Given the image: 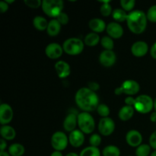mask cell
Returning a JSON list of instances; mask_svg holds the SVG:
<instances>
[{
    "label": "cell",
    "mask_w": 156,
    "mask_h": 156,
    "mask_svg": "<svg viewBox=\"0 0 156 156\" xmlns=\"http://www.w3.org/2000/svg\"><path fill=\"white\" fill-rule=\"evenodd\" d=\"M76 105L83 112H91L97 110L99 98L94 91L88 88H82L77 91L75 97Z\"/></svg>",
    "instance_id": "1"
},
{
    "label": "cell",
    "mask_w": 156,
    "mask_h": 156,
    "mask_svg": "<svg viewBox=\"0 0 156 156\" xmlns=\"http://www.w3.org/2000/svg\"><path fill=\"white\" fill-rule=\"evenodd\" d=\"M147 16L141 10H135L128 14L126 24L129 30L134 34H141L147 26Z\"/></svg>",
    "instance_id": "2"
},
{
    "label": "cell",
    "mask_w": 156,
    "mask_h": 156,
    "mask_svg": "<svg viewBox=\"0 0 156 156\" xmlns=\"http://www.w3.org/2000/svg\"><path fill=\"white\" fill-rule=\"evenodd\" d=\"M64 3L62 0H44L42 2L43 11L47 15L56 18L62 12Z\"/></svg>",
    "instance_id": "3"
},
{
    "label": "cell",
    "mask_w": 156,
    "mask_h": 156,
    "mask_svg": "<svg viewBox=\"0 0 156 156\" xmlns=\"http://www.w3.org/2000/svg\"><path fill=\"white\" fill-rule=\"evenodd\" d=\"M84 44L85 43L82 40L76 37L69 38L64 41L62 44V48L65 53L71 56L79 55L83 51Z\"/></svg>",
    "instance_id": "4"
},
{
    "label": "cell",
    "mask_w": 156,
    "mask_h": 156,
    "mask_svg": "<svg viewBox=\"0 0 156 156\" xmlns=\"http://www.w3.org/2000/svg\"><path fill=\"white\" fill-rule=\"evenodd\" d=\"M78 126L83 133L89 134L94 131L95 122L89 113L82 112L78 115Z\"/></svg>",
    "instance_id": "5"
},
{
    "label": "cell",
    "mask_w": 156,
    "mask_h": 156,
    "mask_svg": "<svg viewBox=\"0 0 156 156\" xmlns=\"http://www.w3.org/2000/svg\"><path fill=\"white\" fill-rule=\"evenodd\" d=\"M154 108V101L152 98L146 94H142L136 98L134 109L141 114H147Z\"/></svg>",
    "instance_id": "6"
},
{
    "label": "cell",
    "mask_w": 156,
    "mask_h": 156,
    "mask_svg": "<svg viewBox=\"0 0 156 156\" xmlns=\"http://www.w3.org/2000/svg\"><path fill=\"white\" fill-rule=\"evenodd\" d=\"M69 138L63 132L58 131L54 133L51 137L52 147L56 151L64 150L68 146Z\"/></svg>",
    "instance_id": "7"
},
{
    "label": "cell",
    "mask_w": 156,
    "mask_h": 156,
    "mask_svg": "<svg viewBox=\"0 0 156 156\" xmlns=\"http://www.w3.org/2000/svg\"><path fill=\"white\" fill-rule=\"evenodd\" d=\"M115 129V123L110 117H104L101 119L98 123V130L101 135L108 136L114 133Z\"/></svg>",
    "instance_id": "8"
},
{
    "label": "cell",
    "mask_w": 156,
    "mask_h": 156,
    "mask_svg": "<svg viewBox=\"0 0 156 156\" xmlns=\"http://www.w3.org/2000/svg\"><path fill=\"white\" fill-rule=\"evenodd\" d=\"M13 110L8 104H2L0 105V123L2 126L7 125L13 118Z\"/></svg>",
    "instance_id": "9"
},
{
    "label": "cell",
    "mask_w": 156,
    "mask_h": 156,
    "mask_svg": "<svg viewBox=\"0 0 156 156\" xmlns=\"http://www.w3.org/2000/svg\"><path fill=\"white\" fill-rule=\"evenodd\" d=\"M117 56L113 50H104L99 56V62L103 66L111 67L116 62Z\"/></svg>",
    "instance_id": "10"
},
{
    "label": "cell",
    "mask_w": 156,
    "mask_h": 156,
    "mask_svg": "<svg viewBox=\"0 0 156 156\" xmlns=\"http://www.w3.org/2000/svg\"><path fill=\"white\" fill-rule=\"evenodd\" d=\"M63 48L57 43H51L48 44L45 49V53L50 59H58L62 55Z\"/></svg>",
    "instance_id": "11"
},
{
    "label": "cell",
    "mask_w": 156,
    "mask_h": 156,
    "mask_svg": "<svg viewBox=\"0 0 156 156\" xmlns=\"http://www.w3.org/2000/svg\"><path fill=\"white\" fill-rule=\"evenodd\" d=\"M123 94L133 95L137 94L140 89V86L137 82L134 80H126L123 82L120 86Z\"/></svg>",
    "instance_id": "12"
},
{
    "label": "cell",
    "mask_w": 156,
    "mask_h": 156,
    "mask_svg": "<svg viewBox=\"0 0 156 156\" xmlns=\"http://www.w3.org/2000/svg\"><path fill=\"white\" fill-rule=\"evenodd\" d=\"M126 141L129 146L132 147H138L141 145L143 136L139 131L132 129L126 133Z\"/></svg>",
    "instance_id": "13"
},
{
    "label": "cell",
    "mask_w": 156,
    "mask_h": 156,
    "mask_svg": "<svg viewBox=\"0 0 156 156\" xmlns=\"http://www.w3.org/2000/svg\"><path fill=\"white\" fill-rule=\"evenodd\" d=\"M149 46L145 41H136L131 47V52L133 55L136 57H143L147 53Z\"/></svg>",
    "instance_id": "14"
},
{
    "label": "cell",
    "mask_w": 156,
    "mask_h": 156,
    "mask_svg": "<svg viewBox=\"0 0 156 156\" xmlns=\"http://www.w3.org/2000/svg\"><path fill=\"white\" fill-rule=\"evenodd\" d=\"M106 30L109 37L114 39H119L123 34V29L122 26L117 22H111L107 25Z\"/></svg>",
    "instance_id": "15"
},
{
    "label": "cell",
    "mask_w": 156,
    "mask_h": 156,
    "mask_svg": "<svg viewBox=\"0 0 156 156\" xmlns=\"http://www.w3.org/2000/svg\"><path fill=\"white\" fill-rule=\"evenodd\" d=\"M84 141H85L84 133L79 129H75L74 131L70 133L69 136V142L75 148H78L82 146Z\"/></svg>",
    "instance_id": "16"
},
{
    "label": "cell",
    "mask_w": 156,
    "mask_h": 156,
    "mask_svg": "<svg viewBox=\"0 0 156 156\" xmlns=\"http://www.w3.org/2000/svg\"><path fill=\"white\" fill-rule=\"evenodd\" d=\"M55 70L56 72V74L60 79H65L69 76L71 73L70 66L67 62L65 61H58L55 64Z\"/></svg>",
    "instance_id": "17"
},
{
    "label": "cell",
    "mask_w": 156,
    "mask_h": 156,
    "mask_svg": "<svg viewBox=\"0 0 156 156\" xmlns=\"http://www.w3.org/2000/svg\"><path fill=\"white\" fill-rule=\"evenodd\" d=\"M78 124V115L75 114H68L63 122V127L67 132H73L76 129V125Z\"/></svg>",
    "instance_id": "18"
},
{
    "label": "cell",
    "mask_w": 156,
    "mask_h": 156,
    "mask_svg": "<svg viewBox=\"0 0 156 156\" xmlns=\"http://www.w3.org/2000/svg\"><path fill=\"white\" fill-rule=\"evenodd\" d=\"M88 26H89L90 29L94 32V33H101V32L104 31L105 29H106L107 26L105 24V21L101 18H93V19L90 20L89 23H88Z\"/></svg>",
    "instance_id": "19"
},
{
    "label": "cell",
    "mask_w": 156,
    "mask_h": 156,
    "mask_svg": "<svg viewBox=\"0 0 156 156\" xmlns=\"http://www.w3.org/2000/svg\"><path fill=\"white\" fill-rule=\"evenodd\" d=\"M0 133H1L2 139L5 140H14L15 136H16L15 129L12 126H9V125L2 126L1 129H0Z\"/></svg>",
    "instance_id": "20"
},
{
    "label": "cell",
    "mask_w": 156,
    "mask_h": 156,
    "mask_svg": "<svg viewBox=\"0 0 156 156\" xmlns=\"http://www.w3.org/2000/svg\"><path fill=\"white\" fill-rule=\"evenodd\" d=\"M61 24L56 19H52L49 22L48 27H47V32L50 36L55 37L60 32Z\"/></svg>",
    "instance_id": "21"
},
{
    "label": "cell",
    "mask_w": 156,
    "mask_h": 156,
    "mask_svg": "<svg viewBox=\"0 0 156 156\" xmlns=\"http://www.w3.org/2000/svg\"><path fill=\"white\" fill-rule=\"evenodd\" d=\"M134 114V108L132 106H126L123 107L119 111V118L120 119L123 121H126V120H129L131 117L133 116Z\"/></svg>",
    "instance_id": "22"
},
{
    "label": "cell",
    "mask_w": 156,
    "mask_h": 156,
    "mask_svg": "<svg viewBox=\"0 0 156 156\" xmlns=\"http://www.w3.org/2000/svg\"><path fill=\"white\" fill-rule=\"evenodd\" d=\"M48 21L42 16H36L33 20V24L35 28L38 30H45L48 27Z\"/></svg>",
    "instance_id": "23"
},
{
    "label": "cell",
    "mask_w": 156,
    "mask_h": 156,
    "mask_svg": "<svg viewBox=\"0 0 156 156\" xmlns=\"http://www.w3.org/2000/svg\"><path fill=\"white\" fill-rule=\"evenodd\" d=\"M24 152V147L20 143H14L9 148V153L12 156H22Z\"/></svg>",
    "instance_id": "24"
},
{
    "label": "cell",
    "mask_w": 156,
    "mask_h": 156,
    "mask_svg": "<svg viewBox=\"0 0 156 156\" xmlns=\"http://www.w3.org/2000/svg\"><path fill=\"white\" fill-rule=\"evenodd\" d=\"M99 41H101L100 37L97 33H94V32L88 34L84 40V43L89 47H94V46L97 45Z\"/></svg>",
    "instance_id": "25"
},
{
    "label": "cell",
    "mask_w": 156,
    "mask_h": 156,
    "mask_svg": "<svg viewBox=\"0 0 156 156\" xmlns=\"http://www.w3.org/2000/svg\"><path fill=\"white\" fill-rule=\"evenodd\" d=\"M112 15L113 18H114V19L116 21L122 22V21H126L128 14L126 13V11H124L123 9H116L113 11Z\"/></svg>",
    "instance_id": "26"
},
{
    "label": "cell",
    "mask_w": 156,
    "mask_h": 156,
    "mask_svg": "<svg viewBox=\"0 0 156 156\" xmlns=\"http://www.w3.org/2000/svg\"><path fill=\"white\" fill-rule=\"evenodd\" d=\"M102 153L104 156H120V151L117 146L110 145V146H106L103 149Z\"/></svg>",
    "instance_id": "27"
},
{
    "label": "cell",
    "mask_w": 156,
    "mask_h": 156,
    "mask_svg": "<svg viewBox=\"0 0 156 156\" xmlns=\"http://www.w3.org/2000/svg\"><path fill=\"white\" fill-rule=\"evenodd\" d=\"M79 156H101V152L97 147L88 146L81 152Z\"/></svg>",
    "instance_id": "28"
},
{
    "label": "cell",
    "mask_w": 156,
    "mask_h": 156,
    "mask_svg": "<svg viewBox=\"0 0 156 156\" xmlns=\"http://www.w3.org/2000/svg\"><path fill=\"white\" fill-rule=\"evenodd\" d=\"M101 44L107 50H112L114 47V43L109 36H105L101 39Z\"/></svg>",
    "instance_id": "29"
},
{
    "label": "cell",
    "mask_w": 156,
    "mask_h": 156,
    "mask_svg": "<svg viewBox=\"0 0 156 156\" xmlns=\"http://www.w3.org/2000/svg\"><path fill=\"white\" fill-rule=\"evenodd\" d=\"M151 146L147 144H143L138 146L136 150V156H148L150 154Z\"/></svg>",
    "instance_id": "30"
},
{
    "label": "cell",
    "mask_w": 156,
    "mask_h": 156,
    "mask_svg": "<svg viewBox=\"0 0 156 156\" xmlns=\"http://www.w3.org/2000/svg\"><path fill=\"white\" fill-rule=\"evenodd\" d=\"M101 2L102 3L100 9L101 15L105 17L109 16L113 12L112 8H111V5H110V1H101Z\"/></svg>",
    "instance_id": "31"
},
{
    "label": "cell",
    "mask_w": 156,
    "mask_h": 156,
    "mask_svg": "<svg viewBox=\"0 0 156 156\" xmlns=\"http://www.w3.org/2000/svg\"><path fill=\"white\" fill-rule=\"evenodd\" d=\"M97 111L99 115L102 117V118L108 117L110 114V108H108V105H105V104H100L98 107Z\"/></svg>",
    "instance_id": "32"
},
{
    "label": "cell",
    "mask_w": 156,
    "mask_h": 156,
    "mask_svg": "<svg viewBox=\"0 0 156 156\" xmlns=\"http://www.w3.org/2000/svg\"><path fill=\"white\" fill-rule=\"evenodd\" d=\"M136 5L135 0H121L120 5L124 11H131Z\"/></svg>",
    "instance_id": "33"
},
{
    "label": "cell",
    "mask_w": 156,
    "mask_h": 156,
    "mask_svg": "<svg viewBox=\"0 0 156 156\" xmlns=\"http://www.w3.org/2000/svg\"><path fill=\"white\" fill-rule=\"evenodd\" d=\"M147 19L152 22H156V5L151 6L148 10L147 14Z\"/></svg>",
    "instance_id": "34"
},
{
    "label": "cell",
    "mask_w": 156,
    "mask_h": 156,
    "mask_svg": "<svg viewBox=\"0 0 156 156\" xmlns=\"http://www.w3.org/2000/svg\"><path fill=\"white\" fill-rule=\"evenodd\" d=\"M101 143V138L100 136L97 133H94L91 136L89 139V143L91 146H94V147H97L100 146Z\"/></svg>",
    "instance_id": "35"
},
{
    "label": "cell",
    "mask_w": 156,
    "mask_h": 156,
    "mask_svg": "<svg viewBox=\"0 0 156 156\" xmlns=\"http://www.w3.org/2000/svg\"><path fill=\"white\" fill-rule=\"evenodd\" d=\"M24 4L32 9H37L39 6L42 5V2L41 0H24Z\"/></svg>",
    "instance_id": "36"
},
{
    "label": "cell",
    "mask_w": 156,
    "mask_h": 156,
    "mask_svg": "<svg viewBox=\"0 0 156 156\" xmlns=\"http://www.w3.org/2000/svg\"><path fill=\"white\" fill-rule=\"evenodd\" d=\"M56 20L60 23L61 25H66L68 24L69 22V16L65 12H61L57 17H56Z\"/></svg>",
    "instance_id": "37"
},
{
    "label": "cell",
    "mask_w": 156,
    "mask_h": 156,
    "mask_svg": "<svg viewBox=\"0 0 156 156\" xmlns=\"http://www.w3.org/2000/svg\"><path fill=\"white\" fill-rule=\"evenodd\" d=\"M149 146H151V148L156 150V131H155L150 136V138H149Z\"/></svg>",
    "instance_id": "38"
},
{
    "label": "cell",
    "mask_w": 156,
    "mask_h": 156,
    "mask_svg": "<svg viewBox=\"0 0 156 156\" xmlns=\"http://www.w3.org/2000/svg\"><path fill=\"white\" fill-rule=\"evenodd\" d=\"M9 9V4L5 1L0 2V12L2 13H5Z\"/></svg>",
    "instance_id": "39"
},
{
    "label": "cell",
    "mask_w": 156,
    "mask_h": 156,
    "mask_svg": "<svg viewBox=\"0 0 156 156\" xmlns=\"http://www.w3.org/2000/svg\"><path fill=\"white\" fill-rule=\"evenodd\" d=\"M89 89H91V91H94L95 92L96 91H98V90L99 89V88H100V86H99L98 83H97V82H91L88 83V87Z\"/></svg>",
    "instance_id": "40"
},
{
    "label": "cell",
    "mask_w": 156,
    "mask_h": 156,
    "mask_svg": "<svg viewBox=\"0 0 156 156\" xmlns=\"http://www.w3.org/2000/svg\"><path fill=\"white\" fill-rule=\"evenodd\" d=\"M135 102H136V98H133L131 97V96L126 98V99H125V104H126V105H128V106L134 107Z\"/></svg>",
    "instance_id": "41"
},
{
    "label": "cell",
    "mask_w": 156,
    "mask_h": 156,
    "mask_svg": "<svg viewBox=\"0 0 156 156\" xmlns=\"http://www.w3.org/2000/svg\"><path fill=\"white\" fill-rule=\"evenodd\" d=\"M6 147H7V143H6L5 140L1 139V140H0V150H1V152H4Z\"/></svg>",
    "instance_id": "42"
},
{
    "label": "cell",
    "mask_w": 156,
    "mask_h": 156,
    "mask_svg": "<svg viewBox=\"0 0 156 156\" xmlns=\"http://www.w3.org/2000/svg\"><path fill=\"white\" fill-rule=\"evenodd\" d=\"M150 54L152 58L156 59V42L152 46L150 49Z\"/></svg>",
    "instance_id": "43"
},
{
    "label": "cell",
    "mask_w": 156,
    "mask_h": 156,
    "mask_svg": "<svg viewBox=\"0 0 156 156\" xmlns=\"http://www.w3.org/2000/svg\"><path fill=\"white\" fill-rule=\"evenodd\" d=\"M114 93H115L116 94H117V95H120V94H123V91H122V89L120 87H119V88H117L115 89V91H114Z\"/></svg>",
    "instance_id": "44"
},
{
    "label": "cell",
    "mask_w": 156,
    "mask_h": 156,
    "mask_svg": "<svg viewBox=\"0 0 156 156\" xmlns=\"http://www.w3.org/2000/svg\"><path fill=\"white\" fill-rule=\"evenodd\" d=\"M150 120L152 122H156V111L152 113L150 116Z\"/></svg>",
    "instance_id": "45"
},
{
    "label": "cell",
    "mask_w": 156,
    "mask_h": 156,
    "mask_svg": "<svg viewBox=\"0 0 156 156\" xmlns=\"http://www.w3.org/2000/svg\"><path fill=\"white\" fill-rule=\"evenodd\" d=\"M50 156H62V154L59 151H54Z\"/></svg>",
    "instance_id": "46"
},
{
    "label": "cell",
    "mask_w": 156,
    "mask_h": 156,
    "mask_svg": "<svg viewBox=\"0 0 156 156\" xmlns=\"http://www.w3.org/2000/svg\"><path fill=\"white\" fill-rule=\"evenodd\" d=\"M0 156H10V155H9V153L4 151V152H0Z\"/></svg>",
    "instance_id": "47"
},
{
    "label": "cell",
    "mask_w": 156,
    "mask_h": 156,
    "mask_svg": "<svg viewBox=\"0 0 156 156\" xmlns=\"http://www.w3.org/2000/svg\"><path fill=\"white\" fill-rule=\"evenodd\" d=\"M66 156H79V155H78V154L75 153V152H70V153L67 154Z\"/></svg>",
    "instance_id": "48"
},
{
    "label": "cell",
    "mask_w": 156,
    "mask_h": 156,
    "mask_svg": "<svg viewBox=\"0 0 156 156\" xmlns=\"http://www.w3.org/2000/svg\"><path fill=\"white\" fill-rule=\"evenodd\" d=\"M5 2L8 3V4H9V3L14 2H15V1H14V0H13V1H12V0H5Z\"/></svg>",
    "instance_id": "49"
},
{
    "label": "cell",
    "mask_w": 156,
    "mask_h": 156,
    "mask_svg": "<svg viewBox=\"0 0 156 156\" xmlns=\"http://www.w3.org/2000/svg\"><path fill=\"white\" fill-rule=\"evenodd\" d=\"M154 108H155V110L156 111V98H155V101H154Z\"/></svg>",
    "instance_id": "50"
},
{
    "label": "cell",
    "mask_w": 156,
    "mask_h": 156,
    "mask_svg": "<svg viewBox=\"0 0 156 156\" xmlns=\"http://www.w3.org/2000/svg\"><path fill=\"white\" fill-rule=\"evenodd\" d=\"M151 156H156V150L154 151V152H152V155H151Z\"/></svg>",
    "instance_id": "51"
}]
</instances>
